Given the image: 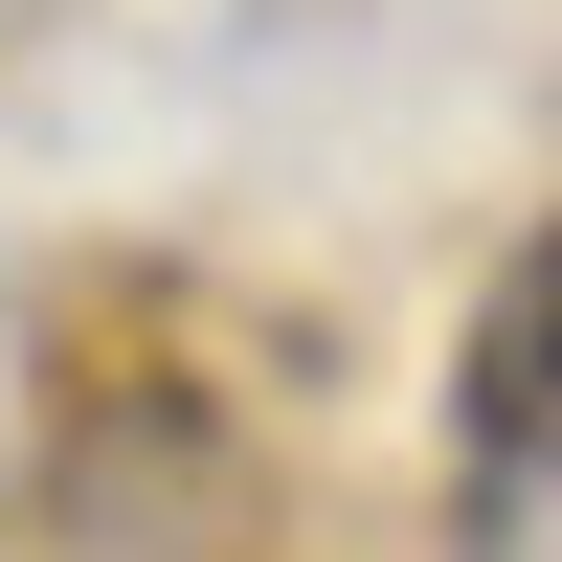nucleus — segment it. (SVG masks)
Here are the masks:
<instances>
[{"label": "nucleus", "mask_w": 562, "mask_h": 562, "mask_svg": "<svg viewBox=\"0 0 562 562\" xmlns=\"http://www.w3.org/2000/svg\"><path fill=\"white\" fill-rule=\"evenodd\" d=\"M450 473H473V518H540L562 495V203L518 225V270L450 338Z\"/></svg>", "instance_id": "nucleus-1"}]
</instances>
